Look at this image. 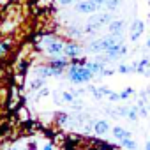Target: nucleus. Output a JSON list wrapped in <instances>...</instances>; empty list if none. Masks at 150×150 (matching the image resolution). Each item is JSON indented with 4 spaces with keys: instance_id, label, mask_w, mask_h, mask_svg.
<instances>
[{
    "instance_id": "obj_1",
    "label": "nucleus",
    "mask_w": 150,
    "mask_h": 150,
    "mask_svg": "<svg viewBox=\"0 0 150 150\" xmlns=\"http://www.w3.org/2000/svg\"><path fill=\"white\" fill-rule=\"evenodd\" d=\"M67 78L72 81V83H87L94 78V72L87 67V65H72L69 71H67Z\"/></svg>"
},
{
    "instance_id": "obj_2",
    "label": "nucleus",
    "mask_w": 150,
    "mask_h": 150,
    "mask_svg": "<svg viewBox=\"0 0 150 150\" xmlns=\"http://www.w3.org/2000/svg\"><path fill=\"white\" fill-rule=\"evenodd\" d=\"M113 20V16L110 13H103V14H92V18L88 20V23L85 25V34H92L96 30H99L103 25L110 23Z\"/></svg>"
},
{
    "instance_id": "obj_3",
    "label": "nucleus",
    "mask_w": 150,
    "mask_h": 150,
    "mask_svg": "<svg viewBox=\"0 0 150 150\" xmlns=\"http://www.w3.org/2000/svg\"><path fill=\"white\" fill-rule=\"evenodd\" d=\"M42 44H44V50L50 57H60L64 53V42H60L53 37H46Z\"/></svg>"
},
{
    "instance_id": "obj_4",
    "label": "nucleus",
    "mask_w": 150,
    "mask_h": 150,
    "mask_svg": "<svg viewBox=\"0 0 150 150\" xmlns=\"http://www.w3.org/2000/svg\"><path fill=\"white\" fill-rule=\"evenodd\" d=\"M74 9H76L78 13H81V14H94L101 7L97 6L96 0H80V2L74 6Z\"/></svg>"
},
{
    "instance_id": "obj_5",
    "label": "nucleus",
    "mask_w": 150,
    "mask_h": 150,
    "mask_svg": "<svg viewBox=\"0 0 150 150\" xmlns=\"http://www.w3.org/2000/svg\"><path fill=\"white\" fill-rule=\"evenodd\" d=\"M124 27H125V23H124L122 20H111V21L108 23V32H110V35H118V37H122Z\"/></svg>"
},
{
    "instance_id": "obj_6",
    "label": "nucleus",
    "mask_w": 150,
    "mask_h": 150,
    "mask_svg": "<svg viewBox=\"0 0 150 150\" xmlns=\"http://www.w3.org/2000/svg\"><path fill=\"white\" fill-rule=\"evenodd\" d=\"M81 53V46L78 42H65L64 44V55L69 58H76Z\"/></svg>"
},
{
    "instance_id": "obj_7",
    "label": "nucleus",
    "mask_w": 150,
    "mask_h": 150,
    "mask_svg": "<svg viewBox=\"0 0 150 150\" xmlns=\"http://www.w3.org/2000/svg\"><path fill=\"white\" fill-rule=\"evenodd\" d=\"M143 30H145V23L141 20H134L131 25V41H138L139 35L143 34Z\"/></svg>"
},
{
    "instance_id": "obj_8",
    "label": "nucleus",
    "mask_w": 150,
    "mask_h": 150,
    "mask_svg": "<svg viewBox=\"0 0 150 150\" xmlns=\"http://www.w3.org/2000/svg\"><path fill=\"white\" fill-rule=\"evenodd\" d=\"M35 72L39 74L41 78H51V76H58L62 71H58V69H55V67H51V65H42V67H37Z\"/></svg>"
},
{
    "instance_id": "obj_9",
    "label": "nucleus",
    "mask_w": 150,
    "mask_h": 150,
    "mask_svg": "<svg viewBox=\"0 0 150 150\" xmlns=\"http://www.w3.org/2000/svg\"><path fill=\"white\" fill-rule=\"evenodd\" d=\"M136 71L141 72V74H145V76H148V74H150V60H148V58L139 60V62L136 64Z\"/></svg>"
},
{
    "instance_id": "obj_10",
    "label": "nucleus",
    "mask_w": 150,
    "mask_h": 150,
    "mask_svg": "<svg viewBox=\"0 0 150 150\" xmlns=\"http://www.w3.org/2000/svg\"><path fill=\"white\" fill-rule=\"evenodd\" d=\"M87 50H88V51H92V53H101V51H104V41H103V39L92 41V42L87 46Z\"/></svg>"
},
{
    "instance_id": "obj_11",
    "label": "nucleus",
    "mask_w": 150,
    "mask_h": 150,
    "mask_svg": "<svg viewBox=\"0 0 150 150\" xmlns=\"http://www.w3.org/2000/svg\"><path fill=\"white\" fill-rule=\"evenodd\" d=\"M108 129H110V125H108V122H106V120H99V122H96V124H94V131H96L97 134H106V132H108Z\"/></svg>"
},
{
    "instance_id": "obj_12",
    "label": "nucleus",
    "mask_w": 150,
    "mask_h": 150,
    "mask_svg": "<svg viewBox=\"0 0 150 150\" xmlns=\"http://www.w3.org/2000/svg\"><path fill=\"white\" fill-rule=\"evenodd\" d=\"M85 65H87V67H88V69H90L94 74H96V72H101V74H103V71H104V65H103V62H87Z\"/></svg>"
},
{
    "instance_id": "obj_13",
    "label": "nucleus",
    "mask_w": 150,
    "mask_h": 150,
    "mask_svg": "<svg viewBox=\"0 0 150 150\" xmlns=\"http://www.w3.org/2000/svg\"><path fill=\"white\" fill-rule=\"evenodd\" d=\"M50 65L51 67H55V69H58V71H62L65 65H67V60L62 57V58H53V60H50Z\"/></svg>"
},
{
    "instance_id": "obj_14",
    "label": "nucleus",
    "mask_w": 150,
    "mask_h": 150,
    "mask_svg": "<svg viewBox=\"0 0 150 150\" xmlns=\"http://www.w3.org/2000/svg\"><path fill=\"white\" fill-rule=\"evenodd\" d=\"M113 134H115L117 139H124V138H129V136H131L129 131H125L124 127H115V129H113Z\"/></svg>"
},
{
    "instance_id": "obj_15",
    "label": "nucleus",
    "mask_w": 150,
    "mask_h": 150,
    "mask_svg": "<svg viewBox=\"0 0 150 150\" xmlns=\"http://www.w3.org/2000/svg\"><path fill=\"white\" fill-rule=\"evenodd\" d=\"M120 145H122L124 148H127V150H134V148H136V141H132V139H131V136H129V138L120 139Z\"/></svg>"
},
{
    "instance_id": "obj_16",
    "label": "nucleus",
    "mask_w": 150,
    "mask_h": 150,
    "mask_svg": "<svg viewBox=\"0 0 150 150\" xmlns=\"http://www.w3.org/2000/svg\"><path fill=\"white\" fill-rule=\"evenodd\" d=\"M118 6H120V0H106V6H104V7L111 13V11H115Z\"/></svg>"
},
{
    "instance_id": "obj_17",
    "label": "nucleus",
    "mask_w": 150,
    "mask_h": 150,
    "mask_svg": "<svg viewBox=\"0 0 150 150\" xmlns=\"http://www.w3.org/2000/svg\"><path fill=\"white\" fill-rule=\"evenodd\" d=\"M42 85H44V78H41V76H39L37 80H34V81L30 83V88H32V90H37V88H41Z\"/></svg>"
},
{
    "instance_id": "obj_18",
    "label": "nucleus",
    "mask_w": 150,
    "mask_h": 150,
    "mask_svg": "<svg viewBox=\"0 0 150 150\" xmlns=\"http://www.w3.org/2000/svg\"><path fill=\"white\" fill-rule=\"evenodd\" d=\"M118 71H120L122 74L132 72V71H136V64H132V65H120V67H118Z\"/></svg>"
},
{
    "instance_id": "obj_19",
    "label": "nucleus",
    "mask_w": 150,
    "mask_h": 150,
    "mask_svg": "<svg viewBox=\"0 0 150 150\" xmlns=\"http://www.w3.org/2000/svg\"><path fill=\"white\" fill-rule=\"evenodd\" d=\"M9 50H11V41H2L0 42V55H4Z\"/></svg>"
},
{
    "instance_id": "obj_20",
    "label": "nucleus",
    "mask_w": 150,
    "mask_h": 150,
    "mask_svg": "<svg viewBox=\"0 0 150 150\" xmlns=\"http://www.w3.org/2000/svg\"><path fill=\"white\" fill-rule=\"evenodd\" d=\"M127 117H129L131 120H136V118H138V110H136V108H129V113H127Z\"/></svg>"
},
{
    "instance_id": "obj_21",
    "label": "nucleus",
    "mask_w": 150,
    "mask_h": 150,
    "mask_svg": "<svg viewBox=\"0 0 150 150\" xmlns=\"http://www.w3.org/2000/svg\"><path fill=\"white\" fill-rule=\"evenodd\" d=\"M132 92H134L132 88H125V90H124V92L120 94V99H127V97H129V96H131Z\"/></svg>"
},
{
    "instance_id": "obj_22",
    "label": "nucleus",
    "mask_w": 150,
    "mask_h": 150,
    "mask_svg": "<svg viewBox=\"0 0 150 150\" xmlns=\"http://www.w3.org/2000/svg\"><path fill=\"white\" fill-rule=\"evenodd\" d=\"M62 97H64V101H67V103H72V101H74V96H72V94H69V92H64V94H62Z\"/></svg>"
},
{
    "instance_id": "obj_23",
    "label": "nucleus",
    "mask_w": 150,
    "mask_h": 150,
    "mask_svg": "<svg viewBox=\"0 0 150 150\" xmlns=\"http://www.w3.org/2000/svg\"><path fill=\"white\" fill-rule=\"evenodd\" d=\"M57 118H58V122H65V120H67V113H65V111H60V113L57 115Z\"/></svg>"
},
{
    "instance_id": "obj_24",
    "label": "nucleus",
    "mask_w": 150,
    "mask_h": 150,
    "mask_svg": "<svg viewBox=\"0 0 150 150\" xmlns=\"http://www.w3.org/2000/svg\"><path fill=\"white\" fill-rule=\"evenodd\" d=\"M72 2H74V0H58V4H60V6H71Z\"/></svg>"
},
{
    "instance_id": "obj_25",
    "label": "nucleus",
    "mask_w": 150,
    "mask_h": 150,
    "mask_svg": "<svg viewBox=\"0 0 150 150\" xmlns=\"http://www.w3.org/2000/svg\"><path fill=\"white\" fill-rule=\"evenodd\" d=\"M42 150H53V145H51V143H46V145H44V148H42Z\"/></svg>"
},
{
    "instance_id": "obj_26",
    "label": "nucleus",
    "mask_w": 150,
    "mask_h": 150,
    "mask_svg": "<svg viewBox=\"0 0 150 150\" xmlns=\"http://www.w3.org/2000/svg\"><path fill=\"white\" fill-rule=\"evenodd\" d=\"M146 48H148V50H150V39H148V41H146Z\"/></svg>"
},
{
    "instance_id": "obj_27",
    "label": "nucleus",
    "mask_w": 150,
    "mask_h": 150,
    "mask_svg": "<svg viewBox=\"0 0 150 150\" xmlns=\"http://www.w3.org/2000/svg\"><path fill=\"white\" fill-rule=\"evenodd\" d=\"M145 148H146V150H150V141L146 143V146H145Z\"/></svg>"
},
{
    "instance_id": "obj_28",
    "label": "nucleus",
    "mask_w": 150,
    "mask_h": 150,
    "mask_svg": "<svg viewBox=\"0 0 150 150\" xmlns=\"http://www.w3.org/2000/svg\"><path fill=\"white\" fill-rule=\"evenodd\" d=\"M146 2H148V6H150V0H146Z\"/></svg>"
},
{
    "instance_id": "obj_29",
    "label": "nucleus",
    "mask_w": 150,
    "mask_h": 150,
    "mask_svg": "<svg viewBox=\"0 0 150 150\" xmlns=\"http://www.w3.org/2000/svg\"><path fill=\"white\" fill-rule=\"evenodd\" d=\"M13 150H18V148H13Z\"/></svg>"
},
{
    "instance_id": "obj_30",
    "label": "nucleus",
    "mask_w": 150,
    "mask_h": 150,
    "mask_svg": "<svg viewBox=\"0 0 150 150\" xmlns=\"http://www.w3.org/2000/svg\"><path fill=\"white\" fill-rule=\"evenodd\" d=\"M148 18H150V14H148Z\"/></svg>"
}]
</instances>
